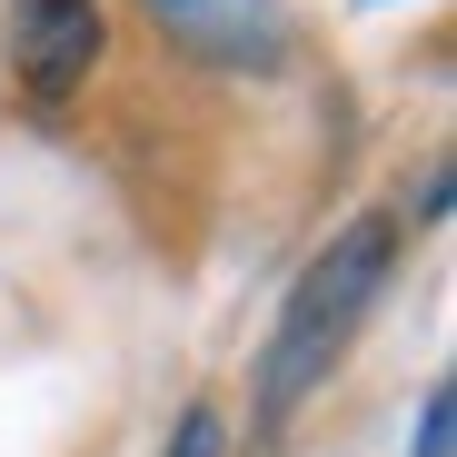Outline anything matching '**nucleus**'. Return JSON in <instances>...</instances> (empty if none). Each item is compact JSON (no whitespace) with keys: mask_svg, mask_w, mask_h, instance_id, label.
Wrapping results in <instances>:
<instances>
[{"mask_svg":"<svg viewBox=\"0 0 457 457\" xmlns=\"http://www.w3.org/2000/svg\"><path fill=\"white\" fill-rule=\"evenodd\" d=\"M408 457H457V388H447V378L418 398V447Z\"/></svg>","mask_w":457,"mask_h":457,"instance_id":"obj_3","label":"nucleus"},{"mask_svg":"<svg viewBox=\"0 0 457 457\" xmlns=\"http://www.w3.org/2000/svg\"><path fill=\"white\" fill-rule=\"evenodd\" d=\"M0 40H11V80L40 110H60L70 90H90V70L110 50V21H100V0H11Z\"/></svg>","mask_w":457,"mask_h":457,"instance_id":"obj_2","label":"nucleus"},{"mask_svg":"<svg viewBox=\"0 0 457 457\" xmlns=\"http://www.w3.org/2000/svg\"><path fill=\"white\" fill-rule=\"evenodd\" d=\"M170 457H228V418L219 408H189L179 437H170Z\"/></svg>","mask_w":457,"mask_h":457,"instance_id":"obj_4","label":"nucleus"},{"mask_svg":"<svg viewBox=\"0 0 457 457\" xmlns=\"http://www.w3.org/2000/svg\"><path fill=\"white\" fill-rule=\"evenodd\" d=\"M388 259H398L388 209H358L338 239H328L309 269H298L288 309H278V328H269V348H259V418H269V428H278V418H288V408L338 368L348 328L368 319V298L388 288Z\"/></svg>","mask_w":457,"mask_h":457,"instance_id":"obj_1","label":"nucleus"},{"mask_svg":"<svg viewBox=\"0 0 457 457\" xmlns=\"http://www.w3.org/2000/svg\"><path fill=\"white\" fill-rule=\"evenodd\" d=\"M160 11H199V0H160Z\"/></svg>","mask_w":457,"mask_h":457,"instance_id":"obj_5","label":"nucleus"}]
</instances>
